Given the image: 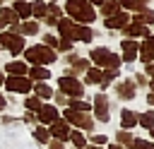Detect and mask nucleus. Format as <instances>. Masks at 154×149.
<instances>
[{
	"label": "nucleus",
	"mask_w": 154,
	"mask_h": 149,
	"mask_svg": "<svg viewBox=\"0 0 154 149\" xmlns=\"http://www.w3.org/2000/svg\"><path fill=\"white\" fill-rule=\"evenodd\" d=\"M58 31L65 41H91V29L79 26L70 19H58Z\"/></svg>",
	"instance_id": "f257e3e1"
},
{
	"label": "nucleus",
	"mask_w": 154,
	"mask_h": 149,
	"mask_svg": "<svg viewBox=\"0 0 154 149\" xmlns=\"http://www.w3.org/2000/svg\"><path fill=\"white\" fill-rule=\"evenodd\" d=\"M65 10H67V14H70L72 19H77V22H94V17H96L94 7H91L87 0H67Z\"/></svg>",
	"instance_id": "f03ea898"
},
{
	"label": "nucleus",
	"mask_w": 154,
	"mask_h": 149,
	"mask_svg": "<svg viewBox=\"0 0 154 149\" xmlns=\"http://www.w3.org/2000/svg\"><path fill=\"white\" fill-rule=\"evenodd\" d=\"M26 60L29 62H34V65H51L53 60H55V53L48 48V46H31V48H26Z\"/></svg>",
	"instance_id": "7ed1b4c3"
},
{
	"label": "nucleus",
	"mask_w": 154,
	"mask_h": 149,
	"mask_svg": "<svg viewBox=\"0 0 154 149\" xmlns=\"http://www.w3.org/2000/svg\"><path fill=\"white\" fill-rule=\"evenodd\" d=\"M91 60L99 67H108V70H118V65H120V58L116 53H111L108 48H94L91 50Z\"/></svg>",
	"instance_id": "20e7f679"
},
{
	"label": "nucleus",
	"mask_w": 154,
	"mask_h": 149,
	"mask_svg": "<svg viewBox=\"0 0 154 149\" xmlns=\"http://www.w3.org/2000/svg\"><path fill=\"white\" fill-rule=\"evenodd\" d=\"M0 46H2V48H7L12 55H17V53H22V50H24V38H22L19 34L2 31V34H0Z\"/></svg>",
	"instance_id": "39448f33"
},
{
	"label": "nucleus",
	"mask_w": 154,
	"mask_h": 149,
	"mask_svg": "<svg viewBox=\"0 0 154 149\" xmlns=\"http://www.w3.org/2000/svg\"><path fill=\"white\" fill-rule=\"evenodd\" d=\"M58 87H60V91L65 94V96H72V99H79L82 94H84V87L77 82V79H72V77H60L58 79Z\"/></svg>",
	"instance_id": "423d86ee"
},
{
	"label": "nucleus",
	"mask_w": 154,
	"mask_h": 149,
	"mask_svg": "<svg viewBox=\"0 0 154 149\" xmlns=\"http://www.w3.org/2000/svg\"><path fill=\"white\" fill-rule=\"evenodd\" d=\"M65 123L77 125V127H82V130H91V127H94V123H91V118H87V113L72 111V108H67V111H65Z\"/></svg>",
	"instance_id": "0eeeda50"
},
{
	"label": "nucleus",
	"mask_w": 154,
	"mask_h": 149,
	"mask_svg": "<svg viewBox=\"0 0 154 149\" xmlns=\"http://www.w3.org/2000/svg\"><path fill=\"white\" fill-rule=\"evenodd\" d=\"M5 87H7L10 91L26 94V91L31 89V79H26V77H10V79H5Z\"/></svg>",
	"instance_id": "6e6552de"
},
{
	"label": "nucleus",
	"mask_w": 154,
	"mask_h": 149,
	"mask_svg": "<svg viewBox=\"0 0 154 149\" xmlns=\"http://www.w3.org/2000/svg\"><path fill=\"white\" fill-rule=\"evenodd\" d=\"M48 135H51V137H55L58 142H65V139H70V127H67V123H65V120H55V123L51 125Z\"/></svg>",
	"instance_id": "1a4fd4ad"
},
{
	"label": "nucleus",
	"mask_w": 154,
	"mask_h": 149,
	"mask_svg": "<svg viewBox=\"0 0 154 149\" xmlns=\"http://www.w3.org/2000/svg\"><path fill=\"white\" fill-rule=\"evenodd\" d=\"M94 111H96V118H99L101 123H108V101H106L103 94H99V96L94 99Z\"/></svg>",
	"instance_id": "9d476101"
},
{
	"label": "nucleus",
	"mask_w": 154,
	"mask_h": 149,
	"mask_svg": "<svg viewBox=\"0 0 154 149\" xmlns=\"http://www.w3.org/2000/svg\"><path fill=\"white\" fill-rule=\"evenodd\" d=\"M128 14L125 12H116V14H111V17H106V26L108 29H123V26H128Z\"/></svg>",
	"instance_id": "9b49d317"
},
{
	"label": "nucleus",
	"mask_w": 154,
	"mask_h": 149,
	"mask_svg": "<svg viewBox=\"0 0 154 149\" xmlns=\"http://www.w3.org/2000/svg\"><path fill=\"white\" fill-rule=\"evenodd\" d=\"M38 120L46 123V125H53V123L58 120V111H55L53 106H41V108H38Z\"/></svg>",
	"instance_id": "f8f14e48"
},
{
	"label": "nucleus",
	"mask_w": 154,
	"mask_h": 149,
	"mask_svg": "<svg viewBox=\"0 0 154 149\" xmlns=\"http://www.w3.org/2000/svg\"><path fill=\"white\" fill-rule=\"evenodd\" d=\"M116 91H118L120 99H135V82L125 79V82H120V84L116 87Z\"/></svg>",
	"instance_id": "ddd939ff"
},
{
	"label": "nucleus",
	"mask_w": 154,
	"mask_h": 149,
	"mask_svg": "<svg viewBox=\"0 0 154 149\" xmlns=\"http://www.w3.org/2000/svg\"><path fill=\"white\" fill-rule=\"evenodd\" d=\"M137 53H140V46H137L135 41H123V60L132 62Z\"/></svg>",
	"instance_id": "4468645a"
},
{
	"label": "nucleus",
	"mask_w": 154,
	"mask_h": 149,
	"mask_svg": "<svg viewBox=\"0 0 154 149\" xmlns=\"http://www.w3.org/2000/svg\"><path fill=\"white\" fill-rule=\"evenodd\" d=\"M7 72H10V77H24V74L29 72V67H26L24 62L14 60V62H7Z\"/></svg>",
	"instance_id": "2eb2a0df"
},
{
	"label": "nucleus",
	"mask_w": 154,
	"mask_h": 149,
	"mask_svg": "<svg viewBox=\"0 0 154 149\" xmlns=\"http://www.w3.org/2000/svg\"><path fill=\"white\" fill-rule=\"evenodd\" d=\"M140 58H142L144 62H149V60L154 58V36H147V41H144V46H142V50H140Z\"/></svg>",
	"instance_id": "dca6fc26"
},
{
	"label": "nucleus",
	"mask_w": 154,
	"mask_h": 149,
	"mask_svg": "<svg viewBox=\"0 0 154 149\" xmlns=\"http://www.w3.org/2000/svg\"><path fill=\"white\" fill-rule=\"evenodd\" d=\"M17 14H14V10H10V7H2L0 10V29L5 26V24H17Z\"/></svg>",
	"instance_id": "f3484780"
},
{
	"label": "nucleus",
	"mask_w": 154,
	"mask_h": 149,
	"mask_svg": "<svg viewBox=\"0 0 154 149\" xmlns=\"http://www.w3.org/2000/svg\"><path fill=\"white\" fill-rule=\"evenodd\" d=\"M125 34H130V36H149V29L144 26V24H128L125 26Z\"/></svg>",
	"instance_id": "a211bd4d"
},
{
	"label": "nucleus",
	"mask_w": 154,
	"mask_h": 149,
	"mask_svg": "<svg viewBox=\"0 0 154 149\" xmlns=\"http://www.w3.org/2000/svg\"><path fill=\"white\" fill-rule=\"evenodd\" d=\"M118 7H120V5H118V0H103V2H101V12H103L106 17L116 14V12H118Z\"/></svg>",
	"instance_id": "6ab92c4d"
},
{
	"label": "nucleus",
	"mask_w": 154,
	"mask_h": 149,
	"mask_svg": "<svg viewBox=\"0 0 154 149\" xmlns=\"http://www.w3.org/2000/svg\"><path fill=\"white\" fill-rule=\"evenodd\" d=\"M14 14H17V17H29V14H31V5L24 2V0H17V2H14Z\"/></svg>",
	"instance_id": "aec40b11"
},
{
	"label": "nucleus",
	"mask_w": 154,
	"mask_h": 149,
	"mask_svg": "<svg viewBox=\"0 0 154 149\" xmlns=\"http://www.w3.org/2000/svg\"><path fill=\"white\" fill-rule=\"evenodd\" d=\"M31 14H34V17H46V14H48V5H46L43 0H36V2L31 5Z\"/></svg>",
	"instance_id": "412c9836"
},
{
	"label": "nucleus",
	"mask_w": 154,
	"mask_h": 149,
	"mask_svg": "<svg viewBox=\"0 0 154 149\" xmlns=\"http://www.w3.org/2000/svg\"><path fill=\"white\" fill-rule=\"evenodd\" d=\"M120 123H123V127H135L137 115H135L132 111H123V113H120Z\"/></svg>",
	"instance_id": "4be33fe9"
},
{
	"label": "nucleus",
	"mask_w": 154,
	"mask_h": 149,
	"mask_svg": "<svg viewBox=\"0 0 154 149\" xmlns=\"http://www.w3.org/2000/svg\"><path fill=\"white\" fill-rule=\"evenodd\" d=\"M135 22H137V24H152V22H154V12H149V10L144 7V10H140V14L135 17Z\"/></svg>",
	"instance_id": "5701e85b"
},
{
	"label": "nucleus",
	"mask_w": 154,
	"mask_h": 149,
	"mask_svg": "<svg viewBox=\"0 0 154 149\" xmlns=\"http://www.w3.org/2000/svg\"><path fill=\"white\" fill-rule=\"evenodd\" d=\"M48 77H51V74H48L46 67H38V65H36V67L29 70V79H48Z\"/></svg>",
	"instance_id": "b1692460"
},
{
	"label": "nucleus",
	"mask_w": 154,
	"mask_h": 149,
	"mask_svg": "<svg viewBox=\"0 0 154 149\" xmlns=\"http://www.w3.org/2000/svg\"><path fill=\"white\" fill-rule=\"evenodd\" d=\"M34 89H36V96H38V99H51V96H53V89H51L48 84H43V82L36 84Z\"/></svg>",
	"instance_id": "393cba45"
},
{
	"label": "nucleus",
	"mask_w": 154,
	"mask_h": 149,
	"mask_svg": "<svg viewBox=\"0 0 154 149\" xmlns=\"http://www.w3.org/2000/svg\"><path fill=\"white\" fill-rule=\"evenodd\" d=\"M70 139H72V144H75L77 149H84V147H87V139H84V135H82L79 130L70 132Z\"/></svg>",
	"instance_id": "a878e982"
},
{
	"label": "nucleus",
	"mask_w": 154,
	"mask_h": 149,
	"mask_svg": "<svg viewBox=\"0 0 154 149\" xmlns=\"http://www.w3.org/2000/svg\"><path fill=\"white\" fill-rule=\"evenodd\" d=\"M137 123H140L142 127H149V130H152V127H154V113H152V111L142 113V115L137 118Z\"/></svg>",
	"instance_id": "bb28decb"
},
{
	"label": "nucleus",
	"mask_w": 154,
	"mask_h": 149,
	"mask_svg": "<svg viewBox=\"0 0 154 149\" xmlns=\"http://www.w3.org/2000/svg\"><path fill=\"white\" fill-rule=\"evenodd\" d=\"M24 106H26V111H29V113H31V111H36V113H38V108H41L43 103H41V99H38V96H31V99H26V101H24Z\"/></svg>",
	"instance_id": "cd10ccee"
},
{
	"label": "nucleus",
	"mask_w": 154,
	"mask_h": 149,
	"mask_svg": "<svg viewBox=\"0 0 154 149\" xmlns=\"http://www.w3.org/2000/svg\"><path fill=\"white\" fill-rule=\"evenodd\" d=\"M19 31H22V34H29V36H34V34L38 31V24H36V22H24V24L19 26Z\"/></svg>",
	"instance_id": "c85d7f7f"
},
{
	"label": "nucleus",
	"mask_w": 154,
	"mask_h": 149,
	"mask_svg": "<svg viewBox=\"0 0 154 149\" xmlns=\"http://www.w3.org/2000/svg\"><path fill=\"white\" fill-rule=\"evenodd\" d=\"M70 108H72V111H79V113H87L91 106H89L87 101H77V99H72V101H70Z\"/></svg>",
	"instance_id": "c756f323"
},
{
	"label": "nucleus",
	"mask_w": 154,
	"mask_h": 149,
	"mask_svg": "<svg viewBox=\"0 0 154 149\" xmlns=\"http://www.w3.org/2000/svg\"><path fill=\"white\" fill-rule=\"evenodd\" d=\"M120 7H128V10H144V5L140 0H118Z\"/></svg>",
	"instance_id": "7c9ffc66"
},
{
	"label": "nucleus",
	"mask_w": 154,
	"mask_h": 149,
	"mask_svg": "<svg viewBox=\"0 0 154 149\" xmlns=\"http://www.w3.org/2000/svg\"><path fill=\"white\" fill-rule=\"evenodd\" d=\"M34 137H36L41 144H48V137H51V135H48L46 127H36V130H34Z\"/></svg>",
	"instance_id": "2f4dec72"
},
{
	"label": "nucleus",
	"mask_w": 154,
	"mask_h": 149,
	"mask_svg": "<svg viewBox=\"0 0 154 149\" xmlns=\"http://www.w3.org/2000/svg\"><path fill=\"white\" fill-rule=\"evenodd\" d=\"M87 82L89 84H96V82H101V70H87Z\"/></svg>",
	"instance_id": "473e14b6"
},
{
	"label": "nucleus",
	"mask_w": 154,
	"mask_h": 149,
	"mask_svg": "<svg viewBox=\"0 0 154 149\" xmlns=\"http://www.w3.org/2000/svg\"><path fill=\"white\" fill-rule=\"evenodd\" d=\"M130 147H132V149H154V144H149V142H144V139H132Z\"/></svg>",
	"instance_id": "72a5a7b5"
},
{
	"label": "nucleus",
	"mask_w": 154,
	"mask_h": 149,
	"mask_svg": "<svg viewBox=\"0 0 154 149\" xmlns=\"http://www.w3.org/2000/svg\"><path fill=\"white\" fill-rule=\"evenodd\" d=\"M43 41H46L43 46H48V48H58V38H55V36H51V34H46V36H43Z\"/></svg>",
	"instance_id": "f704fd0d"
},
{
	"label": "nucleus",
	"mask_w": 154,
	"mask_h": 149,
	"mask_svg": "<svg viewBox=\"0 0 154 149\" xmlns=\"http://www.w3.org/2000/svg\"><path fill=\"white\" fill-rule=\"evenodd\" d=\"M116 137H118V142H120V144H128V147H130V144H132V137H130V135H128V132H118V135H116Z\"/></svg>",
	"instance_id": "c9c22d12"
},
{
	"label": "nucleus",
	"mask_w": 154,
	"mask_h": 149,
	"mask_svg": "<svg viewBox=\"0 0 154 149\" xmlns=\"http://www.w3.org/2000/svg\"><path fill=\"white\" fill-rule=\"evenodd\" d=\"M91 142H94V144H103V142H106V135H94Z\"/></svg>",
	"instance_id": "e433bc0d"
},
{
	"label": "nucleus",
	"mask_w": 154,
	"mask_h": 149,
	"mask_svg": "<svg viewBox=\"0 0 154 149\" xmlns=\"http://www.w3.org/2000/svg\"><path fill=\"white\" fill-rule=\"evenodd\" d=\"M48 149H63V144L58 139H53V142H48Z\"/></svg>",
	"instance_id": "4c0bfd02"
},
{
	"label": "nucleus",
	"mask_w": 154,
	"mask_h": 149,
	"mask_svg": "<svg viewBox=\"0 0 154 149\" xmlns=\"http://www.w3.org/2000/svg\"><path fill=\"white\" fill-rule=\"evenodd\" d=\"M26 123H36V115H31V113H26V118H24Z\"/></svg>",
	"instance_id": "58836bf2"
},
{
	"label": "nucleus",
	"mask_w": 154,
	"mask_h": 149,
	"mask_svg": "<svg viewBox=\"0 0 154 149\" xmlns=\"http://www.w3.org/2000/svg\"><path fill=\"white\" fill-rule=\"evenodd\" d=\"M147 101H149V103H152V106H154V89H152V94H149V96H147Z\"/></svg>",
	"instance_id": "ea45409f"
},
{
	"label": "nucleus",
	"mask_w": 154,
	"mask_h": 149,
	"mask_svg": "<svg viewBox=\"0 0 154 149\" xmlns=\"http://www.w3.org/2000/svg\"><path fill=\"white\" fill-rule=\"evenodd\" d=\"M87 2H89V5H101L103 0H87Z\"/></svg>",
	"instance_id": "a19ab883"
},
{
	"label": "nucleus",
	"mask_w": 154,
	"mask_h": 149,
	"mask_svg": "<svg viewBox=\"0 0 154 149\" xmlns=\"http://www.w3.org/2000/svg\"><path fill=\"white\" fill-rule=\"evenodd\" d=\"M147 72H149V74H154V65H147Z\"/></svg>",
	"instance_id": "79ce46f5"
},
{
	"label": "nucleus",
	"mask_w": 154,
	"mask_h": 149,
	"mask_svg": "<svg viewBox=\"0 0 154 149\" xmlns=\"http://www.w3.org/2000/svg\"><path fill=\"white\" fill-rule=\"evenodd\" d=\"M2 108H5V99L0 96V111H2Z\"/></svg>",
	"instance_id": "37998d69"
},
{
	"label": "nucleus",
	"mask_w": 154,
	"mask_h": 149,
	"mask_svg": "<svg viewBox=\"0 0 154 149\" xmlns=\"http://www.w3.org/2000/svg\"><path fill=\"white\" fill-rule=\"evenodd\" d=\"M108 149H123V147H116V144H113V147H108Z\"/></svg>",
	"instance_id": "c03bdc74"
},
{
	"label": "nucleus",
	"mask_w": 154,
	"mask_h": 149,
	"mask_svg": "<svg viewBox=\"0 0 154 149\" xmlns=\"http://www.w3.org/2000/svg\"><path fill=\"white\" fill-rule=\"evenodd\" d=\"M152 89H154V74H152Z\"/></svg>",
	"instance_id": "a18cd8bd"
},
{
	"label": "nucleus",
	"mask_w": 154,
	"mask_h": 149,
	"mask_svg": "<svg viewBox=\"0 0 154 149\" xmlns=\"http://www.w3.org/2000/svg\"><path fill=\"white\" fill-rule=\"evenodd\" d=\"M2 82H5V79H2V74H0V84H2Z\"/></svg>",
	"instance_id": "49530a36"
},
{
	"label": "nucleus",
	"mask_w": 154,
	"mask_h": 149,
	"mask_svg": "<svg viewBox=\"0 0 154 149\" xmlns=\"http://www.w3.org/2000/svg\"><path fill=\"white\" fill-rule=\"evenodd\" d=\"M87 149H99V147H87Z\"/></svg>",
	"instance_id": "de8ad7c7"
},
{
	"label": "nucleus",
	"mask_w": 154,
	"mask_h": 149,
	"mask_svg": "<svg viewBox=\"0 0 154 149\" xmlns=\"http://www.w3.org/2000/svg\"><path fill=\"white\" fill-rule=\"evenodd\" d=\"M152 137H154V127H152Z\"/></svg>",
	"instance_id": "09e8293b"
}]
</instances>
